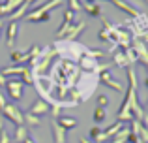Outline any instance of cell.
I'll list each match as a JSON object with an SVG mask.
<instances>
[{"instance_id": "1", "label": "cell", "mask_w": 148, "mask_h": 143, "mask_svg": "<svg viewBox=\"0 0 148 143\" xmlns=\"http://www.w3.org/2000/svg\"><path fill=\"white\" fill-rule=\"evenodd\" d=\"M131 49H133L135 57H137V62H141L143 66L148 64V47L143 40L139 38H131Z\"/></svg>"}, {"instance_id": "2", "label": "cell", "mask_w": 148, "mask_h": 143, "mask_svg": "<svg viewBox=\"0 0 148 143\" xmlns=\"http://www.w3.org/2000/svg\"><path fill=\"white\" fill-rule=\"evenodd\" d=\"M2 115L6 119H10L11 122H13L15 126H23L25 124V121H23V113H21V109H19L17 106H13V104H8L6 106V109L2 111Z\"/></svg>"}, {"instance_id": "3", "label": "cell", "mask_w": 148, "mask_h": 143, "mask_svg": "<svg viewBox=\"0 0 148 143\" xmlns=\"http://www.w3.org/2000/svg\"><path fill=\"white\" fill-rule=\"evenodd\" d=\"M6 90H8V96L11 100H21L23 98V83L17 79H8L6 81Z\"/></svg>"}, {"instance_id": "4", "label": "cell", "mask_w": 148, "mask_h": 143, "mask_svg": "<svg viewBox=\"0 0 148 143\" xmlns=\"http://www.w3.org/2000/svg\"><path fill=\"white\" fill-rule=\"evenodd\" d=\"M84 28H86V23H84V21L73 23V25L69 26V30L66 32V36H64V40H62V41H69V44H71V41H77V38L83 34Z\"/></svg>"}, {"instance_id": "5", "label": "cell", "mask_w": 148, "mask_h": 143, "mask_svg": "<svg viewBox=\"0 0 148 143\" xmlns=\"http://www.w3.org/2000/svg\"><path fill=\"white\" fill-rule=\"evenodd\" d=\"M109 2H111L112 6H116V8H118V10H122L124 13L131 15V17H137V15L141 13V11H139L137 8H133V6H131V4H127L126 0H109Z\"/></svg>"}, {"instance_id": "6", "label": "cell", "mask_w": 148, "mask_h": 143, "mask_svg": "<svg viewBox=\"0 0 148 143\" xmlns=\"http://www.w3.org/2000/svg\"><path fill=\"white\" fill-rule=\"evenodd\" d=\"M99 81L103 85H107L109 88H112V90H118V92H124V85H120L118 81H114L111 77V73L109 72H103V73H99Z\"/></svg>"}, {"instance_id": "7", "label": "cell", "mask_w": 148, "mask_h": 143, "mask_svg": "<svg viewBox=\"0 0 148 143\" xmlns=\"http://www.w3.org/2000/svg\"><path fill=\"white\" fill-rule=\"evenodd\" d=\"M51 19V13H45L43 10H40V8H36V10H32L30 13L25 15V21H30V23H38V21H49Z\"/></svg>"}, {"instance_id": "8", "label": "cell", "mask_w": 148, "mask_h": 143, "mask_svg": "<svg viewBox=\"0 0 148 143\" xmlns=\"http://www.w3.org/2000/svg\"><path fill=\"white\" fill-rule=\"evenodd\" d=\"M51 130H53V140L54 143H66V130L56 122V119L51 121Z\"/></svg>"}, {"instance_id": "9", "label": "cell", "mask_w": 148, "mask_h": 143, "mask_svg": "<svg viewBox=\"0 0 148 143\" xmlns=\"http://www.w3.org/2000/svg\"><path fill=\"white\" fill-rule=\"evenodd\" d=\"M49 109H51V106L47 102H45V100H36V102H34V106L30 107V111L28 113H32V115H36V117H41V115H45V113H49Z\"/></svg>"}, {"instance_id": "10", "label": "cell", "mask_w": 148, "mask_h": 143, "mask_svg": "<svg viewBox=\"0 0 148 143\" xmlns=\"http://www.w3.org/2000/svg\"><path fill=\"white\" fill-rule=\"evenodd\" d=\"M15 38H17V23H8L6 26V45L8 47H13L15 45Z\"/></svg>"}, {"instance_id": "11", "label": "cell", "mask_w": 148, "mask_h": 143, "mask_svg": "<svg viewBox=\"0 0 148 143\" xmlns=\"http://www.w3.org/2000/svg\"><path fill=\"white\" fill-rule=\"evenodd\" d=\"M10 60H11L13 64H19V66H21L25 60H30L28 51H26V53H23V51H11V53H10Z\"/></svg>"}, {"instance_id": "12", "label": "cell", "mask_w": 148, "mask_h": 143, "mask_svg": "<svg viewBox=\"0 0 148 143\" xmlns=\"http://www.w3.org/2000/svg\"><path fill=\"white\" fill-rule=\"evenodd\" d=\"M26 10H28V4L23 2L21 6H19L15 11H11V15H8V17H10L11 23H17V19H21V17H25V15H26Z\"/></svg>"}, {"instance_id": "13", "label": "cell", "mask_w": 148, "mask_h": 143, "mask_svg": "<svg viewBox=\"0 0 148 143\" xmlns=\"http://www.w3.org/2000/svg\"><path fill=\"white\" fill-rule=\"evenodd\" d=\"M122 128H124V122H118V121H116L114 124H111L107 130H103V136L107 137V140H111V137H114V136H116V134H118Z\"/></svg>"}, {"instance_id": "14", "label": "cell", "mask_w": 148, "mask_h": 143, "mask_svg": "<svg viewBox=\"0 0 148 143\" xmlns=\"http://www.w3.org/2000/svg\"><path fill=\"white\" fill-rule=\"evenodd\" d=\"M25 68L26 66H6V68L0 70V73L8 79V75H21V73L25 72Z\"/></svg>"}, {"instance_id": "15", "label": "cell", "mask_w": 148, "mask_h": 143, "mask_svg": "<svg viewBox=\"0 0 148 143\" xmlns=\"http://www.w3.org/2000/svg\"><path fill=\"white\" fill-rule=\"evenodd\" d=\"M83 10L86 11L88 15H92V17H99V15H101V6H99L98 2H96V4L84 2V4H83Z\"/></svg>"}, {"instance_id": "16", "label": "cell", "mask_w": 148, "mask_h": 143, "mask_svg": "<svg viewBox=\"0 0 148 143\" xmlns=\"http://www.w3.org/2000/svg\"><path fill=\"white\" fill-rule=\"evenodd\" d=\"M112 64H114L116 68H127V66H130L122 51H116V53H112Z\"/></svg>"}, {"instance_id": "17", "label": "cell", "mask_w": 148, "mask_h": 143, "mask_svg": "<svg viewBox=\"0 0 148 143\" xmlns=\"http://www.w3.org/2000/svg\"><path fill=\"white\" fill-rule=\"evenodd\" d=\"M28 137V130H26V126L23 124V126H15V134H13V141H17V143H23Z\"/></svg>"}, {"instance_id": "18", "label": "cell", "mask_w": 148, "mask_h": 143, "mask_svg": "<svg viewBox=\"0 0 148 143\" xmlns=\"http://www.w3.org/2000/svg\"><path fill=\"white\" fill-rule=\"evenodd\" d=\"M130 128H127V126H124L122 130H120L118 134H116L114 137H112V141L111 143H127V140H130Z\"/></svg>"}, {"instance_id": "19", "label": "cell", "mask_w": 148, "mask_h": 143, "mask_svg": "<svg viewBox=\"0 0 148 143\" xmlns=\"http://www.w3.org/2000/svg\"><path fill=\"white\" fill-rule=\"evenodd\" d=\"M58 124L62 126V128L68 132V130H71V128H75L77 126V119H73V117H62V119H58Z\"/></svg>"}, {"instance_id": "20", "label": "cell", "mask_w": 148, "mask_h": 143, "mask_svg": "<svg viewBox=\"0 0 148 143\" xmlns=\"http://www.w3.org/2000/svg\"><path fill=\"white\" fill-rule=\"evenodd\" d=\"M23 121H25V126H38L41 122V117H36L26 111V113H23Z\"/></svg>"}, {"instance_id": "21", "label": "cell", "mask_w": 148, "mask_h": 143, "mask_svg": "<svg viewBox=\"0 0 148 143\" xmlns=\"http://www.w3.org/2000/svg\"><path fill=\"white\" fill-rule=\"evenodd\" d=\"M68 10H71L77 15L79 11H83V2L81 0H68Z\"/></svg>"}, {"instance_id": "22", "label": "cell", "mask_w": 148, "mask_h": 143, "mask_svg": "<svg viewBox=\"0 0 148 143\" xmlns=\"http://www.w3.org/2000/svg\"><path fill=\"white\" fill-rule=\"evenodd\" d=\"M105 119H107V111H105L103 107H96L94 109V121L96 122H103Z\"/></svg>"}, {"instance_id": "23", "label": "cell", "mask_w": 148, "mask_h": 143, "mask_svg": "<svg viewBox=\"0 0 148 143\" xmlns=\"http://www.w3.org/2000/svg\"><path fill=\"white\" fill-rule=\"evenodd\" d=\"M21 75H23V81H21V83L34 85V77H32V70H30V68H25V72H23Z\"/></svg>"}, {"instance_id": "24", "label": "cell", "mask_w": 148, "mask_h": 143, "mask_svg": "<svg viewBox=\"0 0 148 143\" xmlns=\"http://www.w3.org/2000/svg\"><path fill=\"white\" fill-rule=\"evenodd\" d=\"M98 38H99L101 41H109V44H112V41H114V40L111 38V34H109L105 28H99V32H98Z\"/></svg>"}, {"instance_id": "25", "label": "cell", "mask_w": 148, "mask_h": 143, "mask_svg": "<svg viewBox=\"0 0 148 143\" xmlns=\"http://www.w3.org/2000/svg\"><path fill=\"white\" fill-rule=\"evenodd\" d=\"M98 104H99L98 107H103V109H105V107H107V104H109V98L105 94H99L98 96Z\"/></svg>"}, {"instance_id": "26", "label": "cell", "mask_w": 148, "mask_h": 143, "mask_svg": "<svg viewBox=\"0 0 148 143\" xmlns=\"http://www.w3.org/2000/svg\"><path fill=\"white\" fill-rule=\"evenodd\" d=\"M101 132H103V130H101L99 126H94V128L90 130V137H92V140L96 141V140H98V137H99V134H101Z\"/></svg>"}, {"instance_id": "27", "label": "cell", "mask_w": 148, "mask_h": 143, "mask_svg": "<svg viewBox=\"0 0 148 143\" xmlns=\"http://www.w3.org/2000/svg\"><path fill=\"white\" fill-rule=\"evenodd\" d=\"M0 143H11V136L8 132H2L0 134Z\"/></svg>"}, {"instance_id": "28", "label": "cell", "mask_w": 148, "mask_h": 143, "mask_svg": "<svg viewBox=\"0 0 148 143\" xmlns=\"http://www.w3.org/2000/svg\"><path fill=\"white\" fill-rule=\"evenodd\" d=\"M49 111L53 113V117L56 119L58 115H60V106H58V104H54V106H51V109H49Z\"/></svg>"}, {"instance_id": "29", "label": "cell", "mask_w": 148, "mask_h": 143, "mask_svg": "<svg viewBox=\"0 0 148 143\" xmlns=\"http://www.w3.org/2000/svg\"><path fill=\"white\" fill-rule=\"evenodd\" d=\"M6 106H8V100H6V96L0 92V113H2L4 109H6Z\"/></svg>"}, {"instance_id": "30", "label": "cell", "mask_w": 148, "mask_h": 143, "mask_svg": "<svg viewBox=\"0 0 148 143\" xmlns=\"http://www.w3.org/2000/svg\"><path fill=\"white\" fill-rule=\"evenodd\" d=\"M6 81H8V79L2 75V73H0V87H4V85H6Z\"/></svg>"}, {"instance_id": "31", "label": "cell", "mask_w": 148, "mask_h": 143, "mask_svg": "<svg viewBox=\"0 0 148 143\" xmlns=\"http://www.w3.org/2000/svg\"><path fill=\"white\" fill-rule=\"evenodd\" d=\"M23 143H36V141H34V140H32V137H30V136H28V137H26V140H25V141H23Z\"/></svg>"}, {"instance_id": "32", "label": "cell", "mask_w": 148, "mask_h": 143, "mask_svg": "<svg viewBox=\"0 0 148 143\" xmlns=\"http://www.w3.org/2000/svg\"><path fill=\"white\" fill-rule=\"evenodd\" d=\"M143 111H145V115H146V117H148V102L145 104V107H143Z\"/></svg>"}, {"instance_id": "33", "label": "cell", "mask_w": 148, "mask_h": 143, "mask_svg": "<svg viewBox=\"0 0 148 143\" xmlns=\"http://www.w3.org/2000/svg\"><path fill=\"white\" fill-rule=\"evenodd\" d=\"M79 143H90V141H88L86 137H81V140H79Z\"/></svg>"}, {"instance_id": "34", "label": "cell", "mask_w": 148, "mask_h": 143, "mask_svg": "<svg viewBox=\"0 0 148 143\" xmlns=\"http://www.w3.org/2000/svg\"><path fill=\"white\" fill-rule=\"evenodd\" d=\"M4 132V122H2V119H0V134Z\"/></svg>"}, {"instance_id": "35", "label": "cell", "mask_w": 148, "mask_h": 143, "mask_svg": "<svg viewBox=\"0 0 148 143\" xmlns=\"http://www.w3.org/2000/svg\"><path fill=\"white\" fill-rule=\"evenodd\" d=\"M84 2H88V4H96L98 0H84Z\"/></svg>"}, {"instance_id": "36", "label": "cell", "mask_w": 148, "mask_h": 143, "mask_svg": "<svg viewBox=\"0 0 148 143\" xmlns=\"http://www.w3.org/2000/svg\"><path fill=\"white\" fill-rule=\"evenodd\" d=\"M145 2H146V4H148V0H145Z\"/></svg>"}, {"instance_id": "37", "label": "cell", "mask_w": 148, "mask_h": 143, "mask_svg": "<svg viewBox=\"0 0 148 143\" xmlns=\"http://www.w3.org/2000/svg\"><path fill=\"white\" fill-rule=\"evenodd\" d=\"M146 66H148V64H146Z\"/></svg>"}]
</instances>
